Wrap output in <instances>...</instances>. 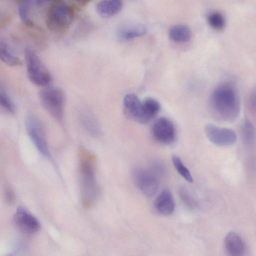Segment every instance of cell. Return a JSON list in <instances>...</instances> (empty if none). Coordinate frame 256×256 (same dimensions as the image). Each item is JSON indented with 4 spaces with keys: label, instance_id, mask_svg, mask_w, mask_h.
I'll list each match as a JSON object with an SVG mask.
<instances>
[{
    "label": "cell",
    "instance_id": "cell-3",
    "mask_svg": "<svg viewBox=\"0 0 256 256\" xmlns=\"http://www.w3.org/2000/svg\"><path fill=\"white\" fill-rule=\"evenodd\" d=\"M74 12L64 0H53L47 14L46 25L52 32L64 34L73 22Z\"/></svg>",
    "mask_w": 256,
    "mask_h": 256
},
{
    "label": "cell",
    "instance_id": "cell-15",
    "mask_svg": "<svg viewBox=\"0 0 256 256\" xmlns=\"http://www.w3.org/2000/svg\"><path fill=\"white\" fill-rule=\"evenodd\" d=\"M146 28L141 24H130L123 26L118 32V37L121 40H130L144 35Z\"/></svg>",
    "mask_w": 256,
    "mask_h": 256
},
{
    "label": "cell",
    "instance_id": "cell-29",
    "mask_svg": "<svg viewBox=\"0 0 256 256\" xmlns=\"http://www.w3.org/2000/svg\"><path fill=\"white\" fill-rule=\"evenodd\" d=\"M10 190H8L6 192V196L8 200H12L13 199L12 194L10 192Z\"/></svg>",
    "mask_w": 256,
    "mask_h": 256
},
{
    "label": "cell",
    "instance_id": "cell-22",
    "mask_svg": "<svg viewBox=\"0 0 256 256\" xmlns=\"http://www.w3.org/2000/svg\"><path fill=\"white\" fill-rule=\"evenodd\" d=\"M34 0H20L18 7V12L21 20L28 26L33 24L28 15L29 10Z\"/></svg>",
    "mask_w": 256,
    "mask_h": 256
},
{
    "label": "cell",
    "instance_id": "cell-14",
    "mask_svg": "<svg viewBox=\"0 0 256 256\" xmlns=\"http://www.w3.org/2000/svg\"><path fill=\"white\" fill-rule=\"evenodd\" d=\"M122 7V0H100L97 2L96 9L101 17L108 18L118 14Z\"/></svg>",
    "mask_w": 256,
    "mask_h": 256
},
{
    "label": "cell",
    "instance_id": "cell-9",
    "mask_svg": "<svg viewBox=\"0 0 256 256\" xmlns=\"http://www.w3.org/2000/svg\"><path fill=\"white\" fill-rule=\"evenodd\" d=\"M152 134L159 143L164 145L172 144L176 138V132L172 122L166 117L158 118L153 124Z\"/></svg>",
    "mask_w": 256,
    "mask_h": 256
},
{
    "label": "cell",
    "instance_id": "cell-1",
    "mask_svg": "<svg viewBox=\"0 0 256 256\" xmlns=\"http://www.w3.org/2000/svg\"><path fill=\"white\" fill-rule=\"evenodd\" d=\"M209 106L217 119L226 122L235 120L240 112V104L234 85L229 82L218 84L210 94Z\"/></svg>",
    "mask_w": 256,
    "mask_h": 256
},
{
    "label": "cell",
    "instance_id": "cell-23",
    "mask_svg": "<svg viewBox=\"0 0 256 256\" xmlns=\"http://www.w3.org/2000/svg\"><path fill=\"white\" fill-rule=\"evenodd\" d=\"M173 164L178 173L188 182H193L192 176L188 169L183 164L181 159L177 156H172V158Z\"/></svg>",
    "mask_w": 256,
    "mask_h": 256
},
{
    "label": "cell",
    "instance_id": "cell-25",
    "mask_svg": "<svg viewBox=\"0 0 256 256\" xmlns=\"http://www.w3.org/2000/svg\"><path fill=\"white\" fill-rule=\"evenodd\" d=\"M178 194L180 199L188 207L194 209L196 206L195 200L185 188H180Z\"/></svg>",
    "mask_w": 256,
    "mask_h": 256
},
{
    "label": "cell",
    "instance_id": "cell-19",
    "mask_svg": "<svg viewBox=\"0 0 256 256\" xmlns=\"http://www.w3.org/2000/svg\"><path fill=\"white\" fill-rule=\"evenodd\" d=\"M240 133L244 144L248 146H252L255 142V130L252 122L246 119L240 126Z\"/></svg>",
    "mask_w": 256,
    "mask_h": 256
},
{
    "label": "cell",
    "instance_id": "cell-28",
    "mask_svg": "<svg viewBox=\"0 0 256 256\" xmlns=\"http://www.w3.org/2000/svg\"><path fill=\"white\" fill-rule=\"evenodd\" d=\"M74 2L80 5H85L90 0H72Z\"/></svg>",
    "mask_w": 256,
    "mask_h": 256
},
{
    "label": "cell",
    "instance_id": "cell-11",
    "mask_svg": "<svg viewBox=\"0 0 256 256\" xmlns=\"http://www.w3.org/2000/svg\"><path fill=\"white\" fill-rule=\"evenodd\" d=\"M14 220L23 231L28 233L38 232L40 225L38 220L24 206H18L14 214Z\"/></svg>",
    "mask_w": 256,
    "mask_h": 256
},
{
    "label": "cell",
    "instance_id": "cell-7",
    "mask_svg": "<svg viewBox=\"0 0 256 256\" xmlns=\"http://www.w3.org/2000/svg\"><path fill=\"white\" fill-rule=\"evenodd\" d=\"M132 172L136 186L145 196L151 198L155 195L159 188L158 179L155 174L141 168H134Z\"/></svg>",
    "mask_w": 256,
    "mask_h": 256
},
{
    "label": "cell",
    "instance_id": "cell-8",
    "mask_svg": "<svg viewBox=\"0 0 256 256\" xmlns=\"http://www.w3.org/2000/svg\"><path fill=\"white\" fill-rule=\"evenodd\" d=\"M206 135L214 144L218 146H228L236 140V132L232 129L222 128L213 124H207L204 128Z\"/></svg>",
    "mask_w": 256,
    "mask_h": 256
},
{
    "label": "cell",
    "instance_id": "cell-17",
    "mask_svg": "<svg viewBox=\"0 0 256 256\" xmlns=\"http://www.w3.org/2000/svg\"><path fill=\"white\" fill-rule=\"evenodd\" d=\"M0 60L6 64L14 66L22 64L20 59L12 52L8 44L0 38Z\"/></svg>",
    "mask_w": 256,
    "mask_h": 256
},
{
    "label": "cell",
    "instance_id": "cell-18",
    "mask_svg": "<svg viewBox=\"0 0 256 256\" xmlns=\"http://www.w3.org/2000/svg\"><path fill=\"white\" fill-rule=\"evenodd\" d=\"M80 118L82 126L89 134L94 136L100 134V126L90 113L88 112H82L80 114Z\"/></svg>",
    "mask_w": 256,
    "mask_h": 256
},
{
    "label": "cell",
    "instance_id": "cell-26",
    "mask_svg": "<svg viewBox=\"0 0 256 256\" xmlns=\"http://www.w3.org/2000/svg\"><path fill=\"white\" fill-rule=\"evenodd\" d=\"M150 171L158 178V176L163 177L167 173V168L163 162L155 161L150 164Z\"/></svg>",
    "mask_w": 256,
    "mask_h": 256
},
{
    "label": "cell",
    "instance_id": "cell-30",
    "mask_svg": "<svg viewBox=\"0 0 256 256\" xmlns=\"http://www.w3.org/2000/svg\"><path fill=\"white\" fill-rule=\"evenodd\" d=\"M49 0H35V2L37 4L40 5Z\"/></svg>",
    "mask_w": 256,
    "mask_h": 256
},
{
    "label": "cell",
    "instance_id": "cell-10",
    "mask_svg": "<svg viewBox=\"0 0 256 256\" xmlns=\"http://www.w3.org/2000/svg\"><path fill=\"white\" fill-rule=\"evenodd\" d=\"M123 105L126 114L132 119L142 124L147 123L150 120L146 114L142 102L136 94H128L126 95Z\"/></svg>",
    "mask_w": 256,
    "mask_h": 256
},
{
    "label": "cell",
    "instance_id": "cell-6",
    "mask_svg": "<svg viewBox=\"0 0 256 256\" xmlns=\"http://www.w3.org/2000/svg\"><path fill=\"white\" fill-rule=\"evenodd\" d=\"M25 126L29 137L38 151L44 156H50L46 132L40 120L33 115H28L26 118Z\"/></svg>",
    "mask_w": 256,
    "mask_h": 256
},
{
    "label": "cell",
    "instance_id": "cell-5",
    "mask_svg": "<svg viewBox=\"0 0 256 256\" xmlns=\"http://www.w3.org/2000/svg\"><path fill=\"white\" fill-rule=\"evenodd\" d=\"M40 98L46 111L56 120H61L64 106V96L62 91L56 87H46L40 92Z\"/></svg>",
    "mask_w": 256,
    "mask_h": 256
},
{
    "label": "cell",
    "instance_id": "cell-27",
    "mask_svg": "<svg viewBox=\"0 0 256 256\" xmlns=\"http://www.w3.org/2000/svg\"><path fill=\"white\" fill-rule=\"evenodd\" d=\"M250 99L249 100V104L250 106L252 108V110H255V106H256V96H255V92L254 94L252 93V94L250 96Z\"/></svg>",
    "mask_w": 256,
    "mask_h": 256
},
{
    "label": "cell",
    "instance_id": "cell-21",
    "mask_svg": "<svg viewBox=\"0 0 256 256\" xmlns=\"http://www.w3.org/2000/svg\"><path fill=\"white\" fill-rule=\"evenodd\" d=\"M146 114L150 120L154 117L160 110L158 102L152 98H147L142 102Z\"/></svg>",
    "mask_w": 256,
    "mask_h": 256
},
{
    "label": "cell",
    "instance_id": "cell-2",
    "mask_svg": "<svg viewBox=\"0 0 256 256\" xmlns=\"http://www.w3.org/2000/svg\"><path fill=\"white\" fill-rule=\"evenodd\" d=\"M94 158L83 148L80 150V184L82 204L86 208L92 207L100 194Z\"/></svg>",
    "mask_w": 256,
    "mask_h": 256
},
{
    "label": "cell",
    "instance_id": "cell-13",
    "mask_svg": "<svg viewBox=\"0 0 256 256\" xmlns=\"http://www.w3.org/2000/svg\"><path fill=\"white\" fill-rule=\"evenodd\" d=\"M224 247L227 254L232 256H242L246 252L243 240L236 233L230 232L224 239Z\"/></svg>",
    "mask_w": 256,
    "mask_h": 256
},
{
    "label": "cell",
    "instance_id": "cell-4",
    "mask_svg": "<svg viewBox=\"0 0 256 256\" xmlns=\"http://www.w3.org/2000/svg\"><path fill=\"white\" fill-rule=\"evenodd\" d=\"M24 57L27 74L30 82L38 86H48L52 81L51 75L36 54L26 48Z\"/></svg>",
    "mask_w": 256,
    "mask_h": 256
},
{
    "label": "cell",
    "instance_id": "cell-16",
    "mask_svg": "<svg viewBox=\"0 0 256 256\" xmlns=\"http://www.w3.org/2000/svg\"><path fill=\"white\" fill-rule=\"evenodd\" d=\"M168 37L170 40L176 42H186L190 40L192 31L186 25H174L170 28Z\"/></svg>",
    "mask_w": 256,
    "mask_h": 256
},
{
    "label": "cell",
    "instance_id": "cell-12",
    "mask_svg": "<svg viewBox=\"0 0 256 256\" xmlns=\"http://www.w3.org/2000/svg\"><path fill=\"white\" fill-rule=\"evenodd\" d=\"M154 208L162 216H170L175 210V202L171 192L168 189H164L156 198Z\"/></svg>",
    "mask_w": 256,
    "mask_h": 256
},
{
    "label": "cell",
    "instance_id": "cell-24",
    "mask_svg": "<svg viewBox=\"0 0 256 256\" xmlns=\"http://www.w3.org/2000/svg\"><path fill=\"white\" fill-rule=\"evenodd\" d=\"M0 106L10 113H14L15 111V106L12 100L0 82Z\"/></svg>",
    "mask_w": 256,
    "mask_h": 256
},
{
    "label": "cell",
    "instance_id": "cell-20",
    "mask_svg": "<svg viewBox=\"0 0 256 256\" xmlns=\"http://www.w3.org/2000/svg\"><path fill=\"white\" fill-rule=\"evenodd\" d=\"M207 22L209 26L216 30H222L226 26V19L220 12H213L207 16Z\"/></svg>",
    "mask_w": 256,
    "mask_h": 256
}]
</instances>
